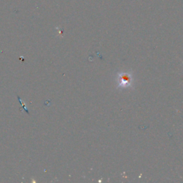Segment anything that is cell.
<instances>
[{"mask_svg": "<svg viewBox=\"0 0 183 183\" xmlns=\"http://www.w3.org/2000/svg\"><path fill=\"white\" fill-rule=\"evenodd\" d=\"M117 88L127 89L129 88L133 83V77L129 72H121L117 75Z\"/></svg>", "mask_w": 183, "mask_h": 183, "instance_id": "cell-1", "label": "cell"}, {"mask_svg": "<svg viewBox=\"0 0 183 183\" xmlns=\"http://www.w3.org/2000/svg\"><path fill=\"white\" fill-rule=\"evenodd\" d=\"M182 63H183V62H182Z\"/></svg>", "mask_w": 183, "mask_h": 183, "instance_id": "cell-3", "label": "cell"}, {"mask_svg": "<svg viewBox=\"0 0 183 183\" xmlns=\"http://www.w3.org/2000/svg\"><path fill=\"white\" fill-rule=\"evenodd\" d=\"M18 99H19V102H21V104H22V101H21V100H20V98H19V97H18ZM24 110H26V111H27V113H28V114H30V112H29V111H28V110H27V109H26V108H25V107H24Z\"/></svg>", "mask_w": 183, "mask_h": 183, "instance_id": "cell-2", "label": "cell"}]
</instances>
